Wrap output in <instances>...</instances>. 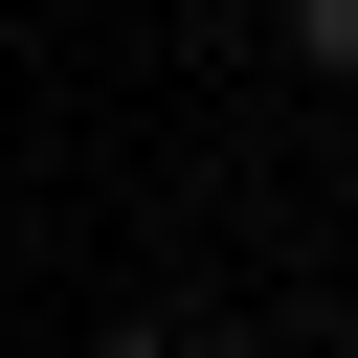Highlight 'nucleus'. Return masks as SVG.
Returning <instances> with one entry per match:
<instances>
[{"mask_svg": "<svg viewBox=\"0 0 358 358\" xmlns=\"http://www.w3.org/2000/svg\"><path fill=\"white\" fill-rule=\"evenodd\" d=\"M291 67H336V90H358V0H291Z\"/></svg>", "mask_w": 358, "mask_h": 358, "instance_id": "f257e3e1", "label": "nucleus"}, {"mask_svg": "<svg viewBox=\"0 0 358 358\" xmlns=\"http://www.w3.org/2000/svg\"><path fill=\"white\" fill-rule=\"evenodd\" d=\"M90 358H179V336H90Z\"/></svg>", "mask_w": 358, "mask_h": 358, "instance_id": "f03ea898", "label": "nucleus"}]
</instances>
